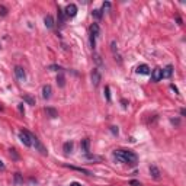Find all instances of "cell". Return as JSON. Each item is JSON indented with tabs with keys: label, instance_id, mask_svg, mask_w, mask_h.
Returning a JSON list of instances; mask_svg holds the SVG:
<instances>
[{
	"label": "cell",
	"instance_id": "obj_1",
	"mask_svg": "<svg viewBox=\"0 0 186 186\" xmlns=\"http://www.w3.org/2000/svg\"><path fill=\"white\" fill-rule=\"evenodd\" d=\"M113 157L116 158V161L119 163H128V164H135L138 157L135 153L128 151V150H115L113 151Z\"/></svg>",
	"mask_w": 186,
	"mask_h": 186
},
{
	"label": "cell",
	"instance_id": "obj_2",
	"mask_svg": "<svg viewBox=\"0 0 186 186\" xmlns=\"http://www.w3.org/2000/svg\"><path fill=\"white\" fill-rule=\"evenodd\" d=\"M19 138H20V141H22L23 146H26V147H32L34 135L29 134L26 129H20V131H19Z\"/></svg>",
	"mask_w": 186,
	"mask_h": 186
},
{
	"label": "cell",
	"instance_id": "obj_3",
	"mask_svg": "<svg viewBox=\"0 0 186 186\" xmlns=\"http://www.w3.org/2000/svg\"><path fill=\"white\" fill-rule=\"evenodd\" d=\"M100 79H102V74L99 71V68H93L92 70V83H93V86L98 87L99 83H100Z\"/></svg>",
	"mask_w": 186,
	"mask_h": 186
},
{
	"label": "cell",
	"instance_id": "obj_4",
	"mask_svg": "<svg viewBox=\"0 0 186 186\" xmlns=\"http://www.w3.org/2000/svg\"><path fill=\"white\" fill-rule=\"evenodd\" d=\"M32 146H35V148H36V150H38V151H39L42 156H46V154H48V151H46V148H45V147H44V146L39 143V140H38L36 137H34V140H32Z\"/></svg>",
	"mask_w": 186,
	"mask_h": 186
},
{
	"label": "cell",
	"instance_id": "obj_5",
	"mask_svg": "<svg viewBox=\"0 0 186 186\" xmlns=\"http://www.w3.org/2000/svg\"><path fill=\"white\" fill-rule=\"evenodd\" d=\"M15 76H16V79H18L19 82H25V79H26L25 70H23L22 67H19V65L15 67Z\"/></svg>",
	"mask_w": 186,
	"mask_h": 186
},
{
	"label": "cell",
	"instance_id": "obj_6",
	"mask_svg": "<svg viewBox=\"0 0 186 186\" xmlns=\"http://www.w3.org/2000/svg\"><path fill=\"white\" fill-rule=\"evenodd\" d=\"M64 13H65L67 18H74V16L77 15V6L73 5V3L68 5V6L65 7V12H64Z\"/></svg>",
	"mask_w": 186,
	"mask_h": 186
},
{
	"label": "cell",
	"instance_id": "obj_7",
	"mask_svg": "<svg viewBox=\"0 0 186 186\" xmlns=\"http://www.w3.org/2000/svg\"><path fill=\"white\" fill-rule=\"evenodd\" d=\"M161 79H163V77H161V68H158V67L154 68L153 73H151V80L157 83V82H160Z\"/></svg>",
	"mask_w": 186,
	"mask_h": 186
},
{
	"label": "cell",
	"instance_id": "obj_8",
	"mask_svg": "<svg viewBox=\"0 0 186 186\" xmlns=\"http://www.w3.org/2000/svg\"><path fill=\"white\" fill-rule=\"evenodd\" d=\"M51 93H53V89H51L50 84H45L42 87V98L44 99H50L51 98Z\"/></svg>",
	"mask_w": 186,
	"mask_h": 186
},
{
	"label": "cell",
	"instance_id": "obj_9",
	"mask_svg": "<svg viewBox=\"0 0 186 186\" xmlns=\"http://www.w3.org/2000/svg\"><path fill=\"white\" fill-rule=\"evenodd\" d=\"M135 71H137L138 74H148V73H150V67H148L147 64H141V65L137 67Z\"/></svg>",
	"mask_w": 186,
	"mask_h": 186
},
{
	"label": "cell",
	"instance_id": "obj_10",
	"mask_svg": "<svg viewBox=\"0 0 186 186\" xmlns=\"http://www.w3.org/2000/svg\"><path fill=\"white\" fill-rule=\"evenodd\" d=\"M44 23H45V26L48 28V29H53L54 28V19L51 15H46L45 19H44Z\"/></svg>",
	"mask_w": 186,
	"mask_h": 186
},
{
	"label": "cell",
	"instance_id": "obj_11",
	"mask_svg": "<svg viewBox=\"0 0 186 186\" xmlns=\"http://www.w3.org/2000/svg\"><path fill=\"white\" fill-rule=\"evenodd\" d=\"M173 73V67L172 65H167L164 70H161V77H164V79H169Z\"/></svg>",
	"mask_w": 186,
	"mask_h": 186
},
{
	"label": "cell",
	"instance_id": "obj_12",
	"mask_svg": "<svg viewBox=\"0 0 186 186\" xmlns=\"http://www.w3.org/2000/svg\"><path fill=\"white\" fill-rule=\"evenodd\" d=\"M82 148H83V151H84L86 154H89V151H90V140H89V138L82 140Z\"/></svg>",
	"mask_w": 186,
	"mask_h": 186
},
{
	"label": "cell",
	"instance_id": "obj_13",
	"mask_svg": "<svg viewBox=\"0 0 186 186\" xmlns=\"http://www.w3.org/2000/svg\"><path fill=\"white\" fill-rule=\"evenodd\" d=\"M99 32H100V29H99V25H98V23H93V25L90 26V35L99 36Z\"/></svg>",
	"mask_w": 186,
	"mask_h": 186
},
{
	"label": "cell",
	"instance_id": "obj_14",
	"mask_svg": "<svg viewBox=\"0 0 186 186\" xmlns=\"http://www.w3.org/2000/svg\"><path fill=\"white\" fill-rule=\"evenodd\" d=\"M150 175H151L154 179H158V177H160V170H158V167L150 166Z\"/></svg>",
	"mask_w": 186,
	"mask_h": 186
},
{
	"label": "cell",
	"instance_id": "obj_15",
	"mask_svg": "<svg viewBox=\"0 0 186 186\" xmlns=\"http://www.w3.org/2000/svg\"><path fill=\"white\" fill-rule=\"evenodd\" d=\"M45 112L50 115V118H57L58 116V112H57V109H54V108H45Z\"/></svg>",
	"mask_w": 186,
	"mask_h": 186
},
{
	"label": "cell",
	"instance_id": "obj_16",
	"mask_svg": "<svg viewBox=\"0 0 186 186\" xmlns=\"http://www.w3.org/2000/svg\"><path fill=\"white\" fill-rule=\"evenodd\" d=\"M63 150H64V153H65V154H70V153H71V150H73V143H71V141H67V143H64Z\"/></svg>",
	"mask_w": 186,
	"mask_h": 186
},
{
	"label": "cell",
	"instance_id": "obj_17",
	"mask_svg": "<svg viewBox=\"0 0 186 186\" xmlns=\"http://www.w3.org/2000/svg\"><path fill=\"white\" fill-rule=\"evenodd\" d=\"M65 13H64V10H61V9H58V23L60 25H64V22H65Z\"/></svg>",
	"mask_w": 186,
	"mask_h": 186
},
{
	"label": "cell",
	"instance_id": "obj_18",
	"mask_svg": "<svg viewBox=\"0 0 186 186\" xmlns=\"http://www.w3.org/2000/svg\"><path fill=\"white\" fill-rule=\"evenodd\" d=\"M57 84H58V87H64L65 86V79H64V76L61 73L57 76Z\"/></svg>",
	"mask_w": 186,
	"mask_h": 186
},
{
	"label": "cell",
	"instance_id": "obj_19",
	"mask_svg": "<svg viewBox=\"0 0 186 186\" xmlns=\"http://www.w3.org/2000/svg\"><path fill=\"white\" fill-rule=\"evenodd\" d=\"M92 16L95 18V19H98V20H100L102 19V16H103V13H102V10H99V9H95L92 12Z\"/></svg>",
	"mask_w": 186,
	"mask_h": 186
},
{
	"label": "cell",
	"instance_id": "obj_20",
	"mask_svg": "<svg viewBox=\"0 0 186 186\" xmlns=\"http://www.w3.org/2000/svg\"><path fill=\"white\" fill-rule=\"evenodd\" d=\"M23 100H25L28 105H31V106H34V105H35V99H34L31 95H25V96H23Z\"/></svg>",
	"mask_w": 186,
	"mask_h": 186
},
{
	"label": "cell",
	"instance_id": "obj_21",
	"mask_svg": "<svg viewBox=\"0 0 186 186\" xmlns=\"http://www.w3.org/2000/svg\"><path fill=\"white\" fill-rule=\"evenodd\" d=\"M15 183L16 185H22L23 183V177L20 173H15Z\"/></svg>",
	"mask_w": 186,
	"mask_h": 186
},
{
	"label": "cell",
	"instance_id": "obj_22",
	"mask_svg": "<svg viewBox=\"0 0 186 186\" xmlns=\"http://www.w3.org/2000/svg\"><path fill=\"white\" fill-rule=\"evenodd\" d=\"M105 98H106L108 102H111V89H109V86L105 87Z\"/></svg>",
	"mask_w": 186,
	"mask_h": 186
},
{
	"label": "cell",
	"instance_id": "obj_23",
	"mask_svg": "<svg viewBox=\"0 0 186 186\" xmlns=\"http://www.w3.org/2000/svg\"><path fill=\"white\" fill-rule=\"evenodd\" d=\"M50 70H51V71H61V67L60 65H55V64H53V65H50Z\"/></svg>",
	"mask_w": 186,
	"mask_h": 186
},
{
	"label": "cell",
	"instance_id": "obj_24",
	"mask_svg": "<svg viewBox=\"0 0 186 186\" xmlns=\"http://www.w3.org/2000/svg\"><path fill=\"white\" fill-rule=\"evenodd\" d=\"M111 50H112V53H113V54H115L116 51H118V48H116V42H115V41H112V42H111Z\"/></svg>",
	"mask_w": 186,
	"mask_h": 186
},
{
	"label": "cell",
	"instance_id": "obj_25",
	"mask_svg": "<svg viewBox=\"0 0 186 186\" xmlns=\"http://www.w3.org/2000/svg\"><path fill=\"white\" fill-rule=\"evenodd\" d=\"M0 15H2V16H6V15H7V9H6L5 6H0Z\"/></svg>",
	"mask_w": 186,
	"mask_h": 186
},
{
	"label": "cell",
	"instance_id": "obj_26",
	"mask_svg": "<svg viewBox=\"0 0 186 186\" xmlns=\"http://www.w3.org/2000/svg\"><path fill=\"white\" fill-rule=\"evenodd\" d=\"M111 131H112L113 135H118V132H119V131H118V127H111Z\"/></svg>",
	"mask_w": 186,
	"mask_h": 186
},
{
	"label": "cell",
	"instance_id": "obj_27",
	"mask_svg": "<svg viewBox=\"0 0 186 186\" xmlns=\"http://www.w3.org/2000/svg\"><path fill=\"white\" fill-rule=\"evenodd\" d=\"M95 61H96L99 65H102V60H100V57H99L98 54H95Z\"/></svg>",
	"mask_w": 186,
	"mask_h": 186
},
{
	"label": "cell",
	"instance_id": "obj_28",
	"mask_svg": "<svg viewBox=\"0 0 186 186\" xmlns=\"http://www.w3.org/2000/svg\"><path fill=\"white\" fill-rule=\"evenodd\" d=\"M129 185H131V186H141V183L137 182V180H131V182H129Z\"/></svg>",
	"mask_w": 186,
	"mask_h": 186
},
{
	"label": "cell",
	"instance_id": "obj_29",
	"mask_svg": "<svg viewBox=\"0 0 186 186\" xmlns=\"http://www.w3.org/2000/svg\"><path fill=\"white\" fill-rule=\"evenodd\" d=\"M102 7H103V10H105V9H109V7H111V3H109V2H106V3H103V6H102Z\"/></svg>",
	"mask_w": 186,
	"mask_h": 186
},
{
	"label": "cell",
	"instance_id": "obj_30",
	"mask_svg": "<svg viewBox=\"0 0 186 186\" xmlns=\"http://www.w3.org/2000/svg\"><path fill=\"white\" fill-rule=\"evenodd\" d=\"M10 156H13L15 158H18V154H16V150H10Z\"/></svg>",
	"mask_w": 186,
	"mask_h": 186
},
{
	"label": "cell",
	"instance_id": "obj_31",
	"mask_svg": "<svg viewBox=\"0 0 186 186\" xmlns=\"http://www.w3.org/2000/svg\"><path fill=\"white\" fill-rule=\"evenodd\" d=\"M19 111L23 113V112H25V109H23V103H19Z\"/></svg>",
	"mask_w": 186,
	"mask_h": 186
},
{
	"label": "cell",
	"instance_id": "obj_32",
	"mask_svg": "<svg viewBox=\"0 0 186 186\" xmlns=\"http://www.w3.org/2000/svg\"><path fill=\"white\" fill-rule=\"evenodd\" d=\"M170 87H172V90H175V93H177V95H179V90H177V87H175V84H172Z\"/></svg>",
	"mask_w": 186,
	"mask_h": 186
},
{
	"label": "cell",
	"instance_id": "obj_33",
	"mask_svg": "<svg viewBox=\"0 0 186 186\" xmlns=\"http://www.w3.org/2000/svg\"><path fill=\"white\" fill-rule=\"evenodd\" d=\"M0 170H5V164H3L2 160H0Z\"/></svg>",
	"mask_w": 186,
	"mask_h": 186
},
{
	"label": "cell",
	"instance_id": "obj_34",
	"mask_svg": "<svg viewBox=\"0 0 186 186\" xmlns=\"http://www.w3.org/2000/svg\"><path fill=\"white\" fill-rule=\"evenodd\" d=\"M70 186H82V185H80V183H77V182H73V183L70 185Z\"/></svg>",
	"mask_w": 186,
	"mask_h": 186
},
{
	"label": "cell",
	"instance_id": "obj_35",
	"mask_svg": "<svg viewBox=\"0 0 186 186\" xmlns=\"http://www.w3.org/2000/svg\"><path fill=\"white\" fill-rule=\"evenodd\" d=\"M180 115L185 116V115H186V111H185V109H180Z\"/></svg>",
	"mask_w": 186,
	"mask_h": 186
}]
</instances>
